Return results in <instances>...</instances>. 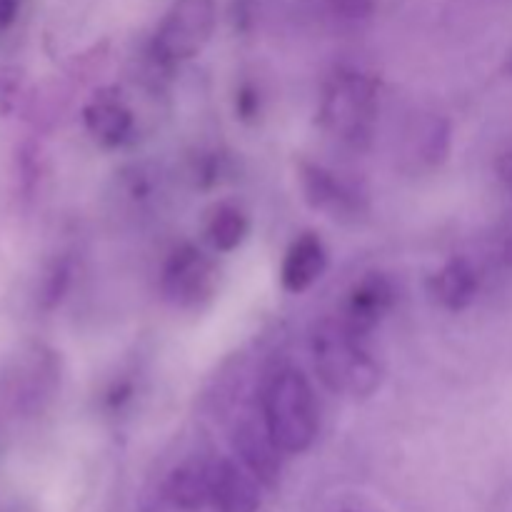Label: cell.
<instances>
[{
	"instance_id": "6da1fadb",
	"label": "cell",
	"mask_w": 512,
	"mask_h": 512,
	"mask_svg": "<svg viewBox=\"0 0 512 512\" xmlns=\"http://www.w3.org/2000/svg\"><path fill=\"white\" fill-rule=\"evenodd\" d=\"M315 373L335 395L370 398L380 388L383 370L365 345L363 335L353 333L340 318H325L310 338Z\"/></svg>"
},
{
	"instance_id": "7a4b0ae2",
	"label": "cell",
	"mask_w": 512,
	"mask_h": 512,
	"mask_svg": "<svg viewBox=\"0 0 512 512\" xmlns=\"http://www.w3.org/2000/svg\"><path fill=\"white\" fill-rule=\"evenodd\" d=\"M263 425L283 455H300L315 443L318 403L300 370L283 368L270 378L263 393Z\"/></svg>"
},
{
	"instance_id": "3957f363",
	"label": "cell",
	"mask_w": 512,
	"mask_h": 512,
	"mask_svg": "<svg viewBox=\"0 0 512 512\" xmlns=\"http://www.w3.org/2000/svg\"><path fill=\"white\" fill-rule=\"evenodd\" d=\"M378 115V83L358 70H338L320 100V123L330 135L353 148H363L373 135Z\"/></svg>"
},
{
	"instance_id": "277c9868",
	"label": "cell",
	"mask_w": 512,
	"mask_h": 512,
	"mask_svg": "<svg viewBox=\"0 0 512 512\" xmlns=\"http://www.w3.org/2000/svg\"><path fill=\"white\" fill-rule=\"evenodd\" d=\"M218 23L213 0H175L153 38V53L163 65L195 58L210 43Z\"/></svg>"
},
{
	"instance_id": "5b68a950",
	"label": "cell",
	"mask_w": 512,
	"mask_h": 512,
	"mask_svg": "<svg viewBox=\"0 0 512 512\" xmlns=\"http://www.w3.org/2000/svg\"><path fill=\"white\" fill-rule=\"evenodd\" d=\"M215 285H218V268L195 245H180L165 260L160 290L175 308H198L203 300L213 298Z\"/></svg>"
},
{
	"instance_id": "8992f818",
	"label": "cell",
	"mask_w": 512,
	"mask_h": 512,
	"mask_svg": "<svg viewBox=\"0 0 512 512\" xmlns=\"http://www.w3.org/2000/svg\"><path fill=\"white\" fill-rule=\"evenodd\" d=\"M300 188L310 208L333 220H358L365 210L360 190L318 163H300Z\"/></svg>"
},
{
	"instance_id": "52a82bcc",
	"label": "cell",
	"mask_w": 512,
	"mask_h": 512,
	"mask_svg": "<svg viewBox=\"0 0 512 512\" xmlns=\"http://www.w3.org/2000/svg\"><path fill=\"white\" fill-rule=\"evenodd\" d=\"M395 300H398V290L395 283L385 273H365L353 288L348 290V298L343 305V320L353 333L368 338L380 320L393 310Z\"/></svg>"
},
{
	"instance_id": "ba28073f",
	"label": "cell",
	"mask_w": 512,
	"mask_h": 512,
	"mask_svg": "<svg viewBox=\"0 0 512 512\" xmlns=\"http://www.w3.org/2000/svg\"><path fill=\"white\" fill-rule=\"evenodd\" d=\"M260 480L238 460H215L210 473V505L215 512H258Z\"/></svg>"
},
{
	"instance_id": "9c48e42d",
	"label": "cell",
	"mask_w": 512,
	"mask_h": 512,
	"mask_svg": "<svg viewBox=\"0 0 512 512\" xmlns=\"http://www.w3.org/2000/svg\"><path fill=\"white\" fill-rule=\"evenodd\" d=\"M233 448L240 463L260 480V485L275 488L280 480V450L270 440L268 430L258 428L253 420H243L233 430Z\"/></svg>"
},
{
	"instance_id": "30bf717a",
	"label": "cell",
	"mask_w": 512,
	"mask_h": 512,
	"mask_svg": "<svg viewBox=\"0 0 512 512\" xmlns=\"http://www.w3.org/2000/svg\"><path fill=\"white\" fill-rule=\"evenodd\" d=\"M450 153V123L443 115L425 113L415 118L405 130V160L413 168L433 170Z\"/></svg>"
},
{
	"instance_id": "8fae6325",
	"label": "cell",
	"mask_w": 512,
	"mask_h": 512,
	"mask_svg": "<svg viewBox=\"0 0 512 512\" xmlns=\"http://www.w3.org/2000/svg\"><path fill=\"white\" fill-rule=\"evenodd\" d=\"M328 265V253L318 235L305 233L290 243L280 265V283L288 293H305L313 283H318Z\"/></svg>"
},
{
	"instance_id": "7c38bea8",
	"label": "cell",
	"mask_w": 512,
	"mask_h": 512,
	"mask_svg": "<svg viewBox=\"0 0 512 512\" xmlns=\"http://www.w3.org/2000/svg\"><path fill=\"white\" fill-rule=\"evenodd\" d=\"M210 473H213V463L208 460H183L165 480V498L178 510H200L210 503Z\"/></svg>"
},
{
	"instance_id": "4fadbf2b",
	"label": "cell",
	"mask_w": 512,
	"mask_h": 512,
	"mask_svg": "<svg viewBox=\"0 0 512 512\" xmlns=\"http://www.w3.org/2000/svg\"><path fill=\"white\" fill-rule=\"evenodd\" d=\"M480 275L468 258H453L435 273L433 295L443 308L460 313L478 298Z\"/></svg>"
},
{
	"instance_id": "5bb4252c",
	"label": "cell",
	"mask_w": 512,
	"mask_h": 512,
	"mask_svg": "<svg viewBox=\"0 0 512 512\" xmlns=\"http://www.w3.org/2000/svg\"><path fill=\"white\" fill-rule=\"evenodd\" d=\"M83 120L88 133L98 140L100 145H120L133 133V113L125 108L120 100L113 98H95L88 108L83 110Z\"/></svg>"
},
{
	"instance_id": "9a60e30c",
	"label": "cell",
	"mask_w": 512,
	"mask_h": 512,
	"mask_svg": "<svg viewBox=\"0 0 512 512\" xmlns=\"http://www.w3.org/2000/svg\"><path fill=\"white\" fill-rule=\"evenodd\" d=\"M248 230V215H245V210L240 208V205L220 203L218 208L210 213L205 233H208L210 245H213L218 253H233V250L245 240Z\"/></svg>"
},
{
	"instance_id": "2e32d148",
	"label": "cell",
	"mask_w": 512,
	"mask_h": 512,
	"mask_svg": "<svg viewBox=\"0 0 512 512\" xmlns=\"http://www.w3.org/2000/svg\"><path fill=\"white\" fill-rule=\"evenodd\" d=\"M325 3H328L330 13H333L335 18L355 23V20L370 18L378 0H325Z\"/></svg>"
},
{
	"instance_id": "e0dca14e",
	"label": "cell",
	"mask_w": 512,
	"mask_h": 512,
	"mask_svg": "<svg viewBox=\"0 0 512 512\" xmlns=\"http://www.w3.org/2000/svg\"><path fill=\"white\" fill-rule=\"evenodd\" d=\"M323 512H383L375 503L360 498V495H340Z\"/></svg>"
},
{
	"instance_id": "ac0fdd59",
	"label": "cell",
	"mask_w": 512,
	"mask_h": 512,
	"mask_svg": "<svg viewBox=\"0 0 512 512\" xmlns=\"http://www.w3.org/2000/svg\"><path fill=\"white\" fill-rule=\"evenodd\" d=\"M235 108H238L240 118H255L260 110L258 105V93H255L253 85H243V88L238 90V98H235Z\"/></svg>"
},
{
	"instance_id": "d6986e66",
	"label": "cell",
	"mask_w": 512,
	"mask_h": 512,
	"mask_svg": "<svg viewBox=\"0 0 512 512\" xmlns=\"http://www.w3.org/2000/svg\"><path fill=\"white\" fill-rule=\"evenodd\" d=\"M495 173H498L500 183L512 193V140L500 150L498 160H495Z\"/></svg>"
},
{
	"instance_id": "ffe728a7",
	"label": "cell",
	"mask_w": 512,
	"mask_h": 512,
	"mask_svg": "<svg viewBox=\"0 0 512 512\" xmlns=\"http://www.w3.org/2000/svg\"><path fill=\"white\" fill-rule=\"evenodd\" d=\"M20 8H23V0H0V33L13 28V23L20 15Z\"/></svg>"
},
{
	"instance_id": "44dd1931",
	"label": "cell",
	"mask_w": 512,
	"mask_h": 512,
	"mask_svg": "<svg viewBox=\"0 0 512 512\" xmlns=\"http://www.w3.org/2000/svg\"><path fill=\"white\" fill-rule=\"evenodd\" d=\"M503 260L512 268V225H510L508 235H505V240H503Z\"/></svg>"
}]
</instances>
